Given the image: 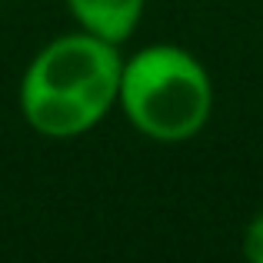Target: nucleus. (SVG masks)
<instances>
[{
    "instance_id": "f257e3e1",
    "label": "nucleus",
    "mask_w": 263,
    "mask_h": 263,
    "mask_svg": "<svg viewBox=\"0 0 263 263\" xmlns=\"http://www.w3.org/2000/svg\"><path fill=\"white\" fill-rule=\"evenodd\" d=\"M123 57L117 44L93 33H64L40 47L20 80V114L50 140H73L93 130L120 93Z\"/></svg>"
},
{
    "instance_id": "f03ea898",
    "label": "nucleus",
    "mask_w": 263,
    "mask_h": 263,
    "mask_svg": "<svg viewBox=\"0 0 263 263\" xmlns=\"http://www.w3.org/2000/svg\"><path fill=\"white\" fill-rule=\"evenodd\" d=\"M117 103L143 137L157 143H183L210 120L213 84L190 50L154 44L123 60Z\"/></svg>"
},
{
    "instance_id": "7ed1b4c3",
    "label": "nucleus",
    "mask_w": 263,
    "mask_h": 263,
    "mask_svg": "<svg viewBox=\"0 0 263 263\" xmlns=\"http://www.w3.org/2000/svg\"><path fill=\"white\" fill-rule=\"evenodd\" d=\"M143 4L147 0H67L80 30L117 47L130 40V33L137 30L143 17Z\"/></svg>"
},
{
    "instance_id": "20e7f679",
    "label": "nucleus",
    "mask_w": 263,
    "mask_h": 263,
    "mask_svg": "<svg viewBox=\"0 0 263 263\" xmlns=\"http://www.w3.org/2000/svg\"><path fill=\"white\" fill-rule=\"evenodd\" d=\"M243 257L250 263H263V213H257L243 230Z\"/></svg>"
}]
</instances>
